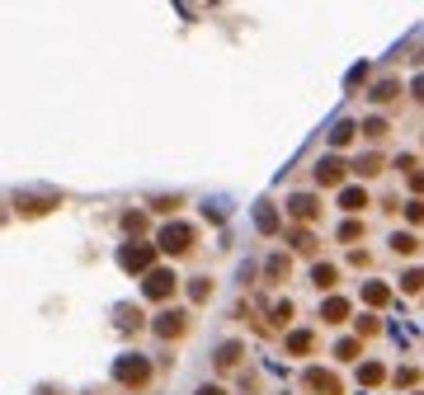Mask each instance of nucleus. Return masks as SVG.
<instances>
[{
    "instance_id": "nucleus-1",
    "label": "nucleus",
    "mask_w": 424,
    "mask_h": 395,
    "mask_svg": "<svg viewBox=\"0 0 424 395\" xmlns=\"http://www.w3.org/2000/svg\"><path fill=\"white\" fill-rule=\"evenodd\" d=\"M189 245H193V226H184V221H175V226L160 231V250L165 254H184Z\"/></svg>"
},
{
    "instance_id": "nucleus-2",
    "label": "nucleus",
    "mask_w": 424,
    "mask_h": 395,
    "mask_svg": "<svg viewBox=\"0 0 424 395\" xmlns=\"http://www.w3.org/2000/svg\"><path fill=\"white\" fill-rule=\"evenodd\" d=\"M175 283H180V278H175L170 268H151V273H146V296L160 301V296H170V292H175Z\"/></svg>"
},
{
    "instance_id": "nucleus-3",
    "label": "nucleus",
    "mask_w": 424,
    "mask_h": 395,
    "mask_svg": "<svg viewBox=\"0 0 424 395\" xmlns=\"http://www.w3.org/2000/svg\"><path fill=\"white\" fill-rule=\"evenodd\" d=\"M146 376H151V367H146L142 358H133V363L123 358V363H118V381H123V386H142Z\"/></svg>"
},
{
    "instance_id": "nucleus-4",
    "label": "nucleus",
    "mask_w": 424,
    "mask_h": 395,
    "mask_svg": "<svg viewBox=\"0 0 424 395\" xmlns=\"http://www.w3.org/2000/svg\"><path fill=\"white\" fill-rule=\"evenodd\" d=\"M123 268H137V273H142V268H151V250H146V245H128V250H123Z\"/></svg>"
},
{
    "instance_id": "nucleus-5",
    "label": "nucleus",
    "mask_w": 424,
    "mask_h": 395,
    "mask_svg": "<svg viewBox=\"0 0 424 395\" xmlns=\"http://www.w3.org/2000/svg\"><path fill=\"white\" fill-rule=\"evenodd\" d=\"M288 212H292V216H297V221H311V216H316V198H307V193H297V198H292V203H288Z\"/></svg>"
},
{
    "instance_id": "nucleus-6",
    "label": "nucleus",
    "mask_w": 424,
    "mask_h": 395,
    "mask_svg": "<svg viewBox=\"0 0 424 395\" xmlns=\"http://www.w3.org/2000/svg\"><path fill=\"white\" fill-rule=\"evenodd\" d=\"M340 174H345V165H340V160H320V165H316V179H320V184H340Z\"/></svg>"
},
{
    "instance_id": "nucleus-7",
    "label": "nucleus",
    "mask_w": 424,
    "mask_h": 395,
    "mask_svg": "<svg viewBox=\"0 0 424 395\" xmlns=\"http://www.w3.org/2000/svg\"><path fill=\"white\" fill-rule=\"evenodd\" d=\"M340 207H345V212L368 207V193H363V188H345V193H340Z\"/></svg>"
},
{
    "instance_id": "nucleus-8",
    "label": "nucleus",
    "mask_w": 424,
    "mask_h": 395,
    "mask_svg": "<svg viewBox=\"0 0 424 395\" xmlns=\"http://www.w3.org/2000/svg\"><path fill=\"white\" fill-rule=\"evenodd\" d=\"M307 386H311V391L335 395V376H330V372H311V376H307Z\"/></svg>"
},
{
    "instance_id": "nucleus-9",
    "label": "nucleus",
    "mask_w": 424,
    "mask_h": 395,
    "mask_svg": "<svg viewBox=\"0 0 424 395\" xmlns=\"http://www.w3.org/2000/svg\"><path fill=\"white\" fill-rule=\"evenodd\" d=\"M156 330L165 334V339H170V334H180V330H184V316H160V320H156Z\"/></svg>"
},
{
    "instance_id": "nucleus-10",
    "label": "nucleus",
    "mask_w": 424,
    "mask_h": 395,
    "mask_svg": "<svg viewBox=\"0 0 424 395\" xmlns=\"http://www.w3.org/2000/svg\"><path fill=\"white\" fill-rule=\"evenodd\" d=\"M354 132H358L354 123H340V128L330 132V146H349V141H354Z\"/></svg>"
},
{
    "instance_id": "nucleus-11",
    "label": "nucleus",
    "mask_w": 424,
    "mask_h": 395,
    "mask_svg": "<svg viewBox=\"0 0 424 395\" xmlns=\"http://www.w3.org/2000/svg\"><path fill=\"white\" fill-rule=\"evenodd\" d=\"M392 250H401V254H415V250H420V240H415V236H392Z\"/></svg>"
},
{
    "instance_id": "nucleus-12",
    "label": "nucleus",
    "mask_w": 424,
    "mask_h": 395,
    "mask_svg": "<svg viewBox=\"0 0 424 395\" xmlns=\"http://www.w3.org/2000/svg\"><path fill=\"white\" fill-rule=\"evenodd\" d=\"M345 316H349V306L340 301V296H335V301H325V320H345Z\"/></svg>"
},
{
    "instance_id": "nucleus-13",
    "label": "nucleus",
    "mask_w": 424,
    "mask_h": 395,
    "mask_svg": "<svg viewBox=\"0 0 424 395\" xmlns=\"http://www.w3.org/2000/svg\"><path fill=\"white\" fill-rule=\"evenodd\" d=\"M372 99H377V104H387V99H396V85H392V80H382V85L372 90Z\"/></svg>"
},
{
    "instance_id": "nucleus-14",
    "label": "nucleus",
    "mask_w": 424,
    "mask_h": 395,
    "mask_svg": "<svg viewBox=\"0 0 424 395\" xmlns=\"http://www.w3.org/2000/svg\"><path fill=\"white\" fill-rule=\"evenodd\" d=\"M363 296H368L372 306H382V301H387V287H382V283H368V287H363Z\"/></svg>"
},
{
    "instance_id": "nucleus-15",
    "label": "nucleus",
    "mask_w": 424,
    "mask_h": 395,
    "mask_svg": "<svg viewBox=\"0 0 424 395\" xmlns=\"http://www.w3.org/2000/svg\"><path fill=\"white\" fill-rule=\"evenodd\" d=\"M358 381H363V386H377V381H382V367H377V363H368V367L358 372Z\"/></svg>"
},
{
    "instance_id": "nucleus-16",
    "label": "nucleus",
    "mask_w": 424,
    "mask_h": 395,
    "mask_svg": "<svg viewBox=\"0 0 424 395\" xmlns=\"http://www.w3.org/2000/svg\"><path fill=\"white\" fill-rule=\"evenodd\" d=\"M358 353V339H340L335 343V358H354Z\"/></svg>"
},
{
    "instance_id": "nucleus-17",
    "label": "nucleus",
    "mask_w": 424,
    "mask_h": 395,
    "mask_svg": "<svg viewBox=\"0 0 424 395\" xmlns=\"http://www.w3.org/2000/svg\"><path fill=\"white\" fill-rule=\"evenodd\" d=\"M382 132H387V123H382V118H368V123H363V136H372V141H377Z\"/></svg>"
},
{
    "instance_id": "nucleus-18",
    "label": "nucleus",
    "mask_w": 424,
    "mask_h": 395,
    "mask_svg": "<svg viewBox=\"0 0 424 395\" xmlns=\"http://www.w3.org/2000/svg\"><path fill=\"white\" fill-rule=\"evenodd\" d=\"M288 348H292V353H307V348H311V334H292Z\"/></svg>"
},
{
    "instance_id": "nucleus-19",
    "label": "nucleus",
    "mask_w": 424,
    "mask_h": 395,
    "mask_svg": "<svg viewBox=\"0 0 424 395\" xmlns=\"http://www.w3.org/2000/svg\"><path fill=\"white\" fill-rule=\"evenodd\" d=\"M363 236V226H358V221H345V226H340V240H358Z\"/></svg>"
},
{
    "instance_id": "nucleus-20",
    "label": "nucleus",
    "mask_w": 424,
    "mask_h": 395,
    "mask_svg": "<svg viewBox=\"0 0 424 395\" xmlns=\"http://www.w3.org/2000/svg\"><path fill=\"white\" fill-rule=\"evenodd\" d=\"M236 353H240L236 343H222V358H217V363H222V367H231V363H236Z\"/></svg>"
},
{
    "instance_id": "nucleus-21",
    "label": "nucleus",
    "mask_w": 424,
    "mask_h": 395,
    "mask_svg": "<svg viewBox=\"0 0 424 395\" xmlns=\"http://www.w3.org/2000/svg\"><path fill=\"white\" fill-rule=\"evenodd\" d=\"M316 283H320V287H330V283H335V268H330V263H325V268H316Z\"/></svg>"
},
{
    "instance_id": "nucleus-22",
    "label": "nucleus",
    "mask_w": 424,
    "mask_h": 395,
    "mask_svg": "<svg viewBox=\"0 0 424 395\" xmlns=\"http://www.w3.org/2000/svg\"><path fill=\"white\" fill-rule=\"evenodd\" d=\"M405 287H410V292L424 287V273H420V268H415V273H405Z\"/></svg>"
},
{
    "instance_id": "nucleus-23",
    "label": "nucleus",
    "mask_w": 424,
    "mask_h": 395,
    "mask_svg": "<svg viewBox=\"0 0 424 395\" xmlns=\"http://www.w3.org/2000/svg\"><path fill=\"white\" fill-rule=\"evenodd\" d=\"M405 216H410V221H424V203H410V207H405Z\"/></svg>"
},
{
    "instance_id": "nucleus-24",
    "label": "nucleus",
    "mask_w": 424,
    "mask_h": 395,
    "mask_svg": "<svg viewBox=\"0 0 424 395\" xmlns=\"http://www.w3.org/2000/svg\"><path fill=\"white\" fill-rule=\"evenodd\" d=\"M410 188H415V193H424V174H410Z\"/></svg>"
},
{
    "instance_id": "nucleus-25",
    "label": "nucleus",
    "mask_w": 424,
    "mask_h": 395,
    "mask_svg": "<svg viewBox=\"0 0 424 395\" xmlns=\"http://www.w3.org/2000/svg\"><path fill=\"white\" fill-rule=\"evenodd\" d=\"M415 94H420V99H424V76H420V80H415Z\"/></svg>"
},
{
    "instance_id": "nucleus-26",
    "label": "nucleus",
    "mask_w": 424,
    "mask_h": 395,
    "mask_svg": "<svg viewBox=\"0 0 424 395\" xmlns=\"http://www.w3.org/2000/svg\"><path fill=\"white\" fill-rule=\"evenodd\" d=\"M198 395H222V391H217V386H203V391H198Z\"/></svg>"
}]
</instances>
